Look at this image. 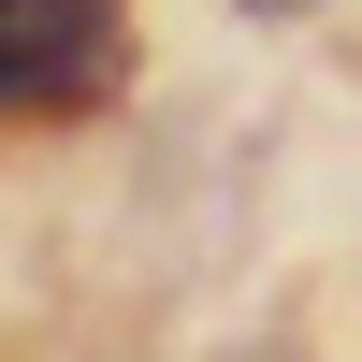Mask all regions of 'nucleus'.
<instances>
[{
	"instance_id": "f03ea898",
	"label": "nucleus",
	"mask_w": 362,
	"mask_h": 362,
	"mask_svg": "<svg viewBox=\"0 0 362 362\" xmlns=\"http://www.w3.org/2000/svg\"><path fill=\"white\" fill-rule=\"evenodd\" d=\"M247 15H305V0H247Z\"/></svg>"
},
{
	"instance_id": "7ed1b4c3",
	"label": "nucleus",
	"mask_w": 362,
	"mask_h": 362,
	"mask_svg": "<svg viewBox=\"0 0 362 362\" xmlns=\"http://www.w3.org/2000/svg\"><path fill=\"white\" fill-rule=\"evenodd\" d=\"M232 362H290V348H232Z\"/></svg>"
},
{
	"instance_id": "f257e3e1",
	"label": "nucleus",
	"mask_w": 362,
	"mask_h": 362,
	"mask_svg": "<svg viewBox=\"0 0 362 362\" xmlns=\"http://www.w3.org/2000/svg\"><path fill=\"white\" fill-rule=\"evenodd\" d=\"M116 73V0H0V102H87Z\"/></svg>"
}]
</instances>
